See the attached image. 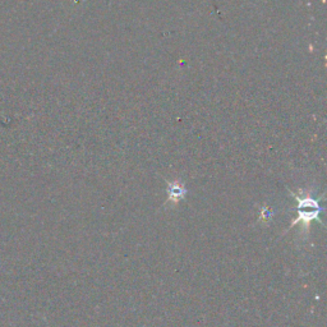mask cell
Instances as JSON below:
<instances>
[{
  "label": "cell",
  "instance_id": "1",
  "mask_svg": "<svg viewBox=\"0 0 327 327\" xmlns=\"http://www.w3.org/2000/svg\"><path fill=\"white\" fill-rule=\"evenodd\" d=\"M293 197L295 198V201L298 202L297 205V218L293 221V224L290 225V227L295 226L297 224L302 222L303 224L304 229H308L310 224L313 220H319L320 221V213L322 211L321 206H320V202L315 198L311 197L310 195L303 196L301 195H295L293 193Z\"/></svg>",
  "mask_w": 327,
  "mask_h": 327
},
{
  "label": "cell",
  "instance_id": "2",
  "mask_svg": "<svg viewBox=\"0 0 327 327\" xmlns=\"http://www.w3.org/2000/svg\"><path fill=\"white\" fill-rule=\"evenodd\" d=\"M168 193L169 202L171 204H178L184 196H186V189L178 182H168Z\"/></svg>",
  "mask_w": 327,
  "mask_h": 327
}]
</instances>
